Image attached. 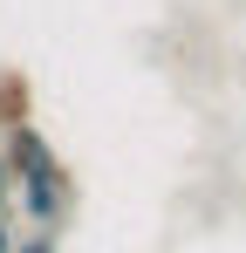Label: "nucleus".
Here are the masks:
<instances>
[{
    "label": "nucleus",
    "mask_w": 246,
    "mask_h": 253,
    "mask_svg": "<svg viewBox=\"0 0 246 253\" xmlns=\"http://www.w3.org/2000/svg\"><path fill=\"white\" fill-rule=\"evenodd\" d=\"M0 158L14 171V206L35 233H62L76 219V171L62 165V151L41 137L35 124L21 130H0Z\"/></svg>",
    "instance_id": "1"
},
{
    "label": "nucleus",
    "mask_w": 246,
    "mask_h": 253,
    "mask_svg": "<svg viewBox=\"0 0 246 253\" xmlns=\"http://www.w3.org/2000/svg\"><path fill=\"white\" fill-rule=\"evenodd\" d=\"M21 124H35V83H28V69H0V130Z\"/></svg>",
    "instance_id": "2"
},
{
    "label": "nucleus",
    "mask_w": 246,
    "mask_h": 253,
    "mask_svg": "<svg viewBox=\"0 0 246 253\" xmlns=\"http://www.w3.org/2000/svg\"><path fill=\"white\" fill-rule=\"evenodd\" d=\"M14 253H62V247H55V233H28V240H14Z\"/></svg>",
    "instance_id": "3"
},
{
    "label": "nucleus",
    "mask_w": 246,
    "mask_h": 253,
    "mask_svg": "<svg viewBox=\"0 0 246 253\" xmlns=\"http://www.w3.org/2000/svg\"><path fill=\"white\" fill-rule=\"evenodd\" d=\"M0 219H14V171H7V158H0Z\"/></svg>",
    "instance_id": "4"
},
{
    "label": "nucleus",
    "mask_w": 246,
    "mask_h": 253,
    "mask_svg": "<svg viewBox=\"0 0 246 253\" xmlns=\"http://www.w3.org/2000/svg\"><path fill=\"white\" fill-rule=\"evenodd\" d=\"M0 253H14V219H0Z\"/></svg>",
    "instance_id": "5"
}]
</instances>
